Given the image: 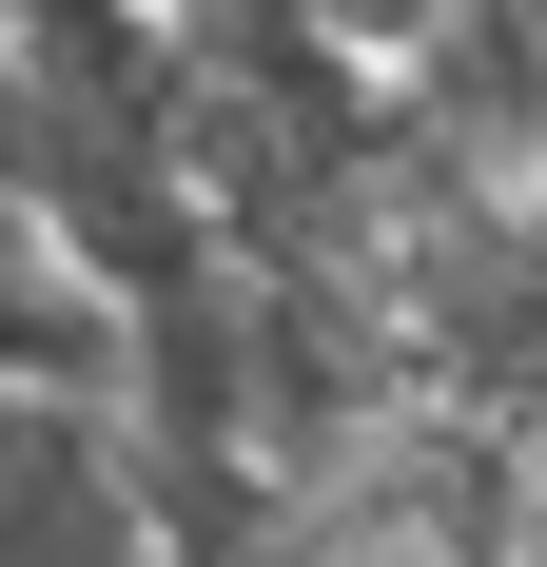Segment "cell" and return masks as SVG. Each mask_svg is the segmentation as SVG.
I'll return each mask as SVG.
<instances>
[{
	"mask_svg": "<svg viewBox=\"0 0 547 567\" xmlns=\"http://www.w3.org/2000/svg\"><path fill=\"white\" fill-rule=\"evenodd\" d=\"M20 548H157V509H137V451H117L99 392H20L0 372V567Z\"/></svg>",
	"mask_w": 547,
	"mask_h": 567,
	"instance_id": "6da1fadb",
	"label": "cell"
},
{
	"mask_svg": "<svg viewBox=\"0 0 547 567\" xmlns=\"http://www.w3.org/2000/svg\"><path fill=\"white\" fill-rule=\"evenodd\" d=\"M0 372H20V392H99V411H117V372H137V293L79 275L20 196H0Z\"/></svg>",
	"mask_w": 547,
	"mask_h": 567,
	"instance_id": "7a4b0ae2",
	"label": "cell"
}]
</instances>
